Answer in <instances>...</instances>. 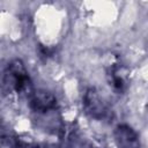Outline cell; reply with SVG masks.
<instances>
[{"label": "cell", "instance_id": "6da1fadb", "mask_svg": "<svg viewBox=\"0 0 148 148\" xmlns=\"http://www.w3.org/2000/svg\"><path fill=\"white\" fill-rule=\"evenodd\" d=\"M5 86L17 94L30 96L34 92L28 72L20 59H15L8 64L5 74Z\"/></svg>", "mask_w": 148, "mask_h": 148}, {"label": "cell", "instance_id": "7a4b0ae2", "mask_svg": "<svg viewBox=\"0 0 148 148\" xmlns=\"http://www.w3.org/2000/svg\"><path fill=\"white\" fill-rule=\"evenodd\" d=\"M83 108L88 116L97 120H110L112 118V110L94 89L89 88L83 95Z\"/></svg>", "mask_w": 148, "mask_h": 148}, {"label": "cell", "instance_id": "3957f363", "mask_svg": "<svg viewBox=\"0 0 148 148\" xmlns=\"http://www.w3.org/2000/svg\"><path fill=\"white\" fill-rule=\"evenodd\" d=\"M56 97L46 90H36L29 96V105L32 111L45 113L56 108Z\"/></svg>", "mask_w": 148, "mask_h": 148}, {"label": "cell", "instance_id": "277c9868", "mask_svg": "<svg viewBox=\"0 0 148 148\" xmlns=\"http://www.w3.org/2000/svg\"><path fill=\"white\" fill-rule=\"evenodd\" d=\"M106 76H108V81L110 83V86H112V88L120 92L125 89L126 87V79H127V71L124 67V65L120 64V61L118 60H113L106 69Z\"/></svg>", "mask_w": 148, "mask_h": 148}, {"label": "cell", "instance_id": "5b68a950", "mask_svg": "<svg viewBox=\"0 0 148 148\" xmlns=\"http://www.w3.org/2000/svg\"><path fill=\"white\" fill-rule=\"evenodd\" d=\"M117 148H140L138 134L128 125H118L114 130Z\"/></svg>", "mask_w": 148, "mask_h": 148}]
</instances>
